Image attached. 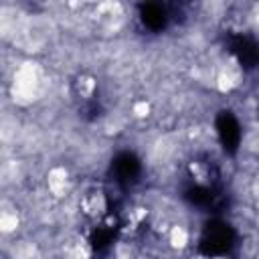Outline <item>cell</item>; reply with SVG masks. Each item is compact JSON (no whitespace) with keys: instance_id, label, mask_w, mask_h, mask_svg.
<instances>
[{"instance_id":"ba28073f","label":"cell","mask_w":259,"mask_h":259,"mask_svg":"<svg viewBox=\"0 0 259 259\" xmlns=\"http://www.w3.org/2000/svg\"><path fill=\"white\" fill-rule=\"evenodd\" d=\"M214 259H223V257H214Z\"/></svg>"},{"instance_id":"8992f818","label":"cell","mask_w":259,"mask_h":259,"mask_svg":"<svg viewBox=\"0 0 259 259\" xmlns=\"http://www.w3.org/2000/svg\"><path fill=\"white\" fill-rule=\"evenodd\" d=\"M18 225H20L18 212H14V210H2V214H0V227H2V233L4 235L14 233L18 229Z\"/></svg>"},{"instance_id":"277c9868","label":"cell","mask_w":259,"mask_h":259,"mask_svg":"<svg viewBox=\"0 0 259 259\" xmlns=\"http://www.w3.org/2000/svg\"><path fill=\"white\" fill-rule=\"evenodd\" d=\"M164 239H166V245L172 251H178L180 253V251H184V249L190 247V229L186 225H182V223H172L170 229L166 231Z\"/></svg>"},{"instance_id":"3957f363","label":"cell","mask_w":259,"mask_h":259,"mask_svg":"<svg viewBox=\"0 0 259 259\" xmlns=\"http://www.w3.org/2000/svg\"><path fill=\"white\" fill-rule=\"evenodd\" d=\"M105 208H107V202H105V196L97 190L93 192H85L79 200V210L81 214L89 217V219H101L105 214Z\"/></svg>"},{"instance_id":"52a82bcc","label":"cell","mask_w":259,"mask_h":259,"mask_svg":"<svg viewBox=\"0 0 259 259\" xmlns=\"http://www.w3.org/2000/svg\"><path fill=\"white\" fill-rule=\"evenodd\" d=\"M150 113H152V103L148 99H136L132 103V115L136 119H146L150 117Z\"/></svg>"},{"instance_id":"5b68a950","label":"cell","mask_w":259,"mask_h":259,"mask_svg":"<svg viewBox=\"0 0 259 259\" xmlns=\"http://www.w3.org/2000/svg\"><path fill=\"white\" fill-rule=\"evenodd\" d=\"M73 91L81 99H91L95 95V91H97V79L93 75H89V73H81L73 81Z\"/></svg>"},{"instance_id":"6da1fadb","label":"cell","mask_w":259,"mask_h":259,"mask_svg":"<svg viewBox=\"0 0 259 259\" xmlns=\"http://www.w3.org/2000/svg\"><path fill=\"white\" fill-rule=\"evenodd\" d=\"M42 69L34 61H24L14 67L12 79H10V93L14 103L18 105H30L34 103L42 93Z\"/></svg>"},{"instance_id":"7a4b0ae2","label":"cell","mask_w":259,"mask_h":259,"mask_svg":"<svg viewBox=\"0 0 259 259\" xmlns=\"http://www.w3.org/2000/svg\"><path fill=\"white\" fill-rule=\"evenodd\" d=\"M71 186H73V178L65 166H53L47 172V190L55 198H65L71 192Z\"/></svg>"}]
</instances>
